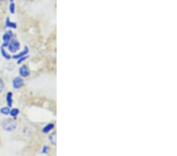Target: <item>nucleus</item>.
<instances>
[{"label": "nucleus", "instance_id": "1", "mask_svg": "<svg viewBox=\"0 0 177 156\" xmlns=\"http://www.w3.org/2000/svg\"><path fill=\"white\" fill-rule=\"evenodd\" d=\"M3 128L4 130L8 132L14 131L17 128V124L12 119H5L3 122Z\"/></svg>", "mask_w": 177, "mask_h": 156}, {"label": "nucleus", "instance_id": "2", "mask_svg": "<svg viewBox=\"0 0 177 156\" xmlns=\"http://www.w3.org/2000/svg\"><path fill=\"white\" fill-rule=\"evenodd\" d=\"M20 47H21V43H20L18 40L15 39H10V41L8 46H7L8 50H10V52H12V53L17 52V50L20 49Z\"/></svg>", "mask_w": 177, "mask_h": 156}, {"label": "nucleus", "instance_id": "3", "mask_svg": "<svg viewBox=\"0 0 177 156\" xmlns=\"http://www.w3.org/2000/svg\"><path fill=\"white\" fill-rule=\"evenodd\" d=\"M13 37V32L12 31H7L5 33L3 34V48H6L8 46L9 43L10 41V39H12Z\"/></svg>", "mask_w": 177, "mask_h": 156}, {"label": "nucleus", "instance_id": "4", "mask_svg": "<svg viewBox=\"0 0 177 156\" xmlns=\"http://www.w3.org/2000/svg\"><path fill=\"white\" fill-rule=\"evenodd\" d=\"M24 84H25V82H24V80L21 77H16L12 81L13 88L15 89H18V88H22L24 86Z\"/></svg>", "mask_w": 177, "mask_h": 156}, {"label": "nucleus", "instance_id": "5", "mask_svg": "<svg viewBox=\"0 0 177 156\" xmlns=\"http://www.w3.org/2000/svg\"><path fill=\"white\" fill-rule=\"evenodd\" d=\"M19 73L21 77H28L30 75V70L28 68L27 66H22L19 69Z\"/></svg>", "mask_w": 177, "mask_h": 156}, {"label": "nucleus", "instance_id": "6", "mask_svg": "<svg viewBox=\"0 0 177 156\" xmlns=\"http://www.w3.org/2000/svg\"><path fill=\"white\" fill-rule=\"evenodd\" d=\"M28 52H29V49H28V48L26 46L25 48V49L22 50V51H21L20 53H18L17 55H14V59H20V58H21V57H24V56L27 55L28 54Z\"/></svg>", "mask_w": 177, "mask_h": 156}, {"label": "nucleus", "instance_id": "7", "mask_svg": "<svg viewBox=\"0 0 177 156\" xmlns=\"http://www.w3.org/2000/svg\"><path fill=\"white\" fill-rule=\"evenodd\" d=\"M5 26L6 28H17V24L15 22H12L10 20L9 17H7L6 20V23H5Z\"/></svg>", "mask_w": 177, "mask_h": 156}, {"label": "nucleus", "instance_id": "8", "mask_svg": "<svg viewBox=\"0 0 177 156\" xmlns=\"http://www.w3.org/2000/svg\"><path fill=\"white\" fill-rule=\"evenodd\" d=\"M54 128V125L53 123H49L44 128H43L42 132L43 133H50V131H51Z\"/></svg>", "mask_w": 177, "mask_h": 156}, {"label": "nucleus", "instance_id": "9", "mask_svg": "<svg viewBox=\"0 0 177 156\" xmlns=\"http://www.w3.org/2000/svg\"><path fill=\"white\" fill-rule=\"evenodd\" d=\"M6 103H7V105H8L9 107L12 106V104H13V93L10 92H9L6 95Z\"/></svg>", "mask_w": 177, "mask_h": 156}, {"label": "nucleus", "instance_id": "10", "mask_svg": "<svg viewBox=\"0 0 177 156\" xmlns=\"http://www.w3.org/2000/svg\"><path fill=\"white\" fill-rule=\"evenodd\" d=\"M1 54H2V55H3V58L6 59V60H10V59H12L11 55H9V54L6 52V50H5V48H3V46L1 47Z\"/></svg>", "mask_w": 177, "mask_h": 156}, {"label": "nucleus", "instance_id": "11", "mask_svg": "<svg viewBox=\"0 0 177 156\" xmlns=\"http://www.w3.org/2000/svg\"><path fill=\"white\" fill-rule=\"evenodd\" d=\"M56 136H57L56 132H54V133H52L50 135V137H49V140L51 141V144L56 145V144H57Z\"/></svg>", "mask_w": 177, "mask_h": 156}, {"label": "nucleus", "instance_id": "12", "mask_svg": "<svg viewBox=\"0 0 177 156\" xmlns=\"http://www.w3.org/2000/svg\"><path fill=\"white\" fill-rule=\"evenodd\" d=\"M10 109L9 106H3L0 110V113L4 115H8L10 114Z\"/></svg>", "mask_w": 177, "mask_h": 156}, {"label": "nucleus", "instance_id": "13", "mask_svg": "<svg viewBox=\"0 0 177 156\" xmlns=\"http://www.w3.org/2000/svg\"><path fill=\"white\" fill-rule=\"evenodd\" d=\"M20 111L17 108H14L12 109V110H10V114L11 115V117H16L19 114Z\"/></svg>", "mask_w": 177, "mask_h": 156}, {"label": "nucleus", "instance_id": "14", "mask_svg": "<svg viewBox=\"0 0 177 156\" xmlns=\"http://www.w3.org/2000/svg\"><path fill=\"white\" fill-rule=\"evenodd\" d=\"M10 12L12 14L15 13V4L14 3V2H12L10 4Z\"/></svg>", "mask_w": 177, "mask_h": 156}, {"label": "nucleus", "instance_id": "15", "mask_svg": "<svg viewBox=\"0 0 177 156\" xmlns=\"http://www.w3.org/2000/svg\"><path fill=\"white\" fill-rule=\"evenodd\" d=\"M28 55H25V56H24V57H21V58H20V59H18V60H17V64H21V63H22L23 61H25L26 59H28Z\"/></svg>", "mask_w": 177, "mask_h": 156}, {"label": "nucleus", "instance_id": "16", "mask_svg": "<svg viewBox=\"0 0 177 156\" xmlns=\"http://www.w3.org/2000/svg\"><path fill=\"white\" fill-rule=\"evenodd\" d=\"M48 151H49V147H48V146H47V145L43 146V150H42V151H41V153H42V154H47Z\"/></svg>", "mask_w": 177, "mask_h": 156}, {"label": "nucleus", "instance_id": "17", "mask_svg": "<svg viewBox=\"0 0 177 156\" xmlns=\"http://www.w3.org/2000/svg\"><path fill=\"white\" fill-rule=\"evenodd\" d=\"M4 87H5L4 82H3V80L0 78V93L3 91V89H4Z\"/></svg>", "mask_w": 177, "mask_h": 156}, {"label": "nucleus", "instance_id": "18", "mask_svg": "<svg viewBox=\"0 0 177 156\" xmlns=\"http://www.w3.org/2000/svg\"><path fill=\"white\" fill-rule=\"evenodd\" d=\"M10 3H12V2H14V0H10Z\"/></svg>", "mask_w": 177, "mask_h": 156}]
</instances>
